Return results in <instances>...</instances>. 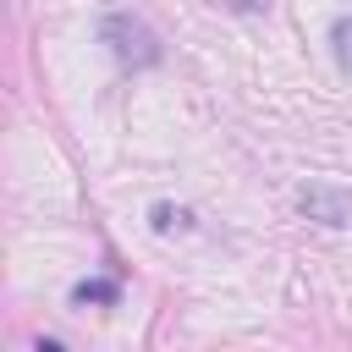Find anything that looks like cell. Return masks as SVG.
I'll use <instances>...</instances> for the list:
<instances>
[{
    "instance_id": "5",
    "label": "cell",
    "mask_w": 352,
    "mask_h": 352,
    "mask_svg": "<svg viewBox=\"0 0 352 352\" xmlns=\"http://www.w3.org/2000/svg\"><path fill=\"white\" fill-rule=\"evenodd\" d=\"M148 226H154V231H187L192 214H187L182 204H154V209H148Z\"/></svg>"
},
{
    "instance_id": "1",
    "label": "cell",
    "mask_w": 352,
    "mask_h": 352,
    "mask_svg": "<svg viewBox=\"0 0 352 352\" xmlns=\"http://www.w3.org/2000/svg\"><path fill=\"white\" fill-rule=\"evenodd\" d=\"M99 44H104L126 72H148V66H160V60H165L160 33H154L138 11H110V16L99 22Z\"/></svg>"
},
{
    "instance_id": "4",
    "label": "cell",
    "mask_w": 352,
    "mask_h": 352,
    "mask_svg": "<svg viewBox=\"0 0 352 352\" xmlns=\"http://www.w3.org/2000/svg\"><path fill=\"white\" fill-rule=\"evenodd\" d=\"M330 50H336V66H341V77L352 82V11H341V16L330 22Z\"/></svg>"
},
{
    "instance_id": "3",
    "label": "cell",
    "mask_w": 352,
    "mask_h": 352,
    "mask_svg": "<svg viewBox=\"0 0 352 352\" xmlns=\"http://www.w3.org/2000/svg\"><path fill=\"white\" fill-rule=\"evenodd\" d=\"M121 302V280H77L72 286V308H116Z\"/></svg>"
},
{
    "instance_id": "2",
    "label": "cell",
    "mask_w": 352,
    "mask_h": 352,
    "mask_svg": "<svg viewBox=\"0 0 352 352\" xmlns=\"http://www.w3.org/2000/svg\"><path fill=\"white\" fill-rule=\"evenodd\" d=\"M297 209L319 226H352V192L336 182H302L297 187Z\"/></svg>"
},
{
    "instance_id": "6",
    "label": "cell",
    "mask_w": 352,
    "mask_h": 352,
    "mask_svg": "<svg viewBox=\"0 0 352 352\" xmlns=\"http://www.w3.org/2000/svg\"><path fill=\"white\" fill-rule=\"evenodd\" d=\"M226 11H236V16H264L270 11V0H220Z\"/></svg>"
}]
</instances>
